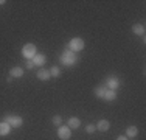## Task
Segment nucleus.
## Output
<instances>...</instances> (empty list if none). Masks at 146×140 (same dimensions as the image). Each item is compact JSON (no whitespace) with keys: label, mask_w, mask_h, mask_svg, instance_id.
I'll use <instances>...</instances> for the list:
<instances>
[{"label":"nucleus","mask_w":146,"mask_h":140,"mask_svg":"<svg viewBox=\"0 0 146 140\" xmlns=\"http://www.w3.org/2000/svg\"><path fill=\"white\" fill-rule=\"evenodd\" d=\"M95 131H96V126L95 125H87V126H86V132H87V134H93Z\"/></svg>","instance_id":"19"},{"label":"nucleus","mask_w":146,"mask_h":140,"mask_svg":"<svg viewBox=\"0 0 146 140\" xmlns=\"http://www.w3.org/2000/svg\"><path fill=\"white\" fill-rule=\"evenodd\" d=\"M11 126H9L6 121H0V135L2 137H5V135H9V132H11Z\"/></svg>","instance_id":"12"},{"label":"nucleus","mask_w":146,"mask_h":140,"mask_svg":"<svg viewBox=\"0 0 146 140\" xmlns=\"http://www.w3.org/2000/svg\"><path fill=\"white\" fill-rule=\"evenodd\" d=\"M145 25H141V23H134L132 25V33L137 34V36H143L145 34Z\"/></svg>","instance_id":"15"},{"label":"nucleus","mask_w":146,"mask_h":140,"mask_svg":"<svg viewBox=\"0 0 146 140\" xmlns=\"http://www.w3.org/2000/svg\"><path fill=\"white\" fill-rule=\"evenodd\" d=\"M104 87H106V89H110V90H117L118 87H120V79H118L117 76H109Z\"/></svg>","instance_id":"6"},{"label":"nucleus","mask_w":146,"mask_h":140,"mask_svg":"<svg viewBox=\"0 0 146 140\" xmlns=\"http://www.w3.org/2000/svg\"><path fill=\"white\" fill-rule=\"evenodd\" d=\"M61 62L64 65H67V67H72V65H75L76 62H78V58H76V55L73 53L72 50H65L64 53H62V56H61Z\"/></svg>","instance_id":"1"},{"label":"nucleus","mask_w":146,"mask_h":140,"mask_svg":"<svg viewBox=\"0 0 146 140\" xmlns=\"http://www.w3.org/2000/svg\"><path fill=\"white\" fill-rule=\"evenodd\" d=\"M23 73H25V70H23V67H19V65H16V67H13L9 70V76L11 78H22Z\"/></svg>","instance_id":"8"},{"label":"nucleus","mask_w":146,"mask_h":140,"mask_svg":"<svg viewBox=\"0 0 146 140\" xmlns=\"http://www.w3.org/2000/svg\"><path fill=\"white\" fill-rule=\"evenodd\" d=\"M84 47H86V44H84V41H82L81 37H73V39H70V42H68V45H67V48L72 50L73 53L84 50Z\"/></svg>","instance_id":"3"},{"label":"nucleus","mask_w":146,"mask_h":140,"mask_svg":"<svg viewBox=\"0 0 146 140\" xmlns=\"http://www.w3.org/2000/svg\"><path fill=\"white\" fill-rule=\"evenodd\" d=\"M58 137L61 139V140H68V139L72 137V129L68 128V126L61 125L58 128Z\"/></svg>","instance_id":"5"},{"label":"nucleus","mask_w":146,"mask_h":140,"mask_svg":"<svg viewBox=\"0 0 146 140\" xmlns=\"http://www.w3.org/2000/svg\"><path fill=\"white\" fill-rule=\"evenodd\" d=\"M117 140H129V139H127L126 135H118V137H117Z\"/></svg>","instance_id":"21"},{"label":"nucleus","mask_w":146,"mask_h":140,"mask_svg":"<svg viewBox=\"0 0 146 140\" xmlns=\"http://www.w3.org/2000/svg\"><path fill=\"white\" fill-rule=\"evenodd\" d=\"M50 75H51V78H58V76L61 75V69H59L58 65H53V67L50 69Z\"/></svg>","instance_id":"17"},{"label":"nucleus","mask_w":146,"mask_h":140,"mask_svg":"<svg viewBox=\"0 0 146 140\" xmlns=\"http://www.w3.org/2000/svg\"><path fill=\"white\" fill-rule=\"evenodd\" d=\"M67 126L70 129H78L79 126H81V120H79L78 117H70L68 121H67Z\"/></svg>","instance_id":"13"},{"label":"nucleus","mask_w":146,"mask_h":140,"mask_svg":"<svg viewBox=\"0 0 146 140\" xmlns=\"http://www.w3.org/2000/svg\"><path fill=\"white\" fill-rule=\"evenodd\" d=\"M25 69H27V70H33V69H34V62L31 61V59H28V61L25 62Z\"/></svg>","instance_id":"20"},{"label":"nucleus","mask_w":146,"mask_h":140,"mask_svg":"<svg viewBox=\"0 0 146 140\" xmlns=\"http://www.w3.org/2000/svg\"><path fill=\"white\" fill-rule=\"evenodd\" d=\"M103 100H106V101H115L117 100V90H110V89H106V92H104V97H103Z\"/></svg>","instance_id":"10"},{"label":"nucleus","mask_w":146,"mask_h":140,"mask_svg":"<svg viewBox=\"0 0 146 140\" xmlns=\"http://www.w3.org/2000/svg\"><path fill=\"white\" fill-rule=\"evenodd\" d=\"M31 61L34 62V65H44L45 62H47V56L42 55V53H37L33 59H31Z\"/></svg>","instance_id":"14"},{"label":"nucleus","mask_w":146,"mask_h":140,"mask_svg":"<svg viewBox=\"0 0 146 140\" xmlns=\"http://www.w3.org/2000/svg\"><path fill=\"white\" fill-rule=\"evenodd\" d=\"M124 135H126L127 139H135L138 135V128H137V126H127V128H126V134H124Z\"/></svg>","instance_id":"11"},{"label":"nucleus","mask_w":146,"mask_h":140,"mask_svg":"<svg viewBox=\"0 0 146 140\" xmlns=\"http://www.w3.org/2000/svg\"><path fill=\"white\" fill-rule=\"evenodd\" d=\"M104 92H106V87H104V86H96L95 87V97L96 98H103Z\"/></svg>","instance_id":"16"},{"label":"nucleus","mask_w":146,"mask_h":140,"mask_svg":"<svg viewBox=\"0 0 146 140\" xmlns=\"http://www.w3.org/2000/svg\"><path fill=\"white\" fill-rule=\"evenodd\" d=\"M51 123H53L54 126H58V128H59V126L62 125V117H61V115H54V117L51 118Z\"/></svg>","instance_id":"18"},{"label":"nucleus","mask_w":146,"mask_h":140,"mask_svg":"<svg viewBox=\"0 0 146 140\" xmlns=\"http://www.w3.org/2000/svg\"><path fill=\"white\" fill-rule=\"evenodd\" d=\"M5 3H6L5 0H0V6H2V5H5Z\"/></svg>","instance_id":"22"},{"label":"nucleus","mask_w":146,"mask_h":140,"mask_svg":"<svg viewBox=\"0 0 146 140\" xmlns=\"http://www.w3.org/2000/svg\"><path fill=\"white\" fill-rule=\"evenodd\" d=\"M3 121H6V123L11 126V128H20V126L23 125V118L20 117V115H14V114H13V115L8 114Z\"/></svg>","instance_id":"4"},{"label":"nucleus","mask_w":146,"mask_h":140,"mask_svg":"<svg viewBox=\"0 0 146 140\" xmlns=\"http://www.w3.org/2000/svg\"><path fill=\"white\" fill-rule=\"evenodd\" d=\"M50 78H51L50 70H47V69H39L37 70V79H40V81H48Z\"/></svg>","instance_id":"9"},{"label":"nucleus","mask_w":146,"mask_h":140,"mask_svg":"<svg viewBox=\"0 0 146 140\" xmlns=\"http://www.w3.org/2000/svg\"><path fill=\"white\" fill-rule=\"evenodd\" d=\"M95 126H96V131H100V132H107V131H109V128H110V121H109V120H100Z\"/></svg>","instance_id":"7"},{"label":"nucleus","mask_w":146,"mask_h":140,"mask_svg":"<svg viewBox=\"0 0 146 140\" xmlns=\"http://www.w3.org/2000/svg\"><path fill=\"white\" fill-rule=\"evenodd\" d=\"M36 55H37V47L34 44H25L22 47V56L27 61H28V59H33Z\"/></svg>","instance_id":"2"}]
</instances>
